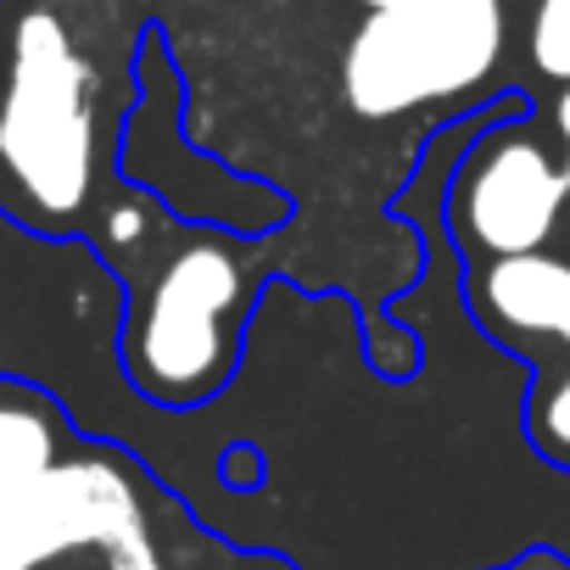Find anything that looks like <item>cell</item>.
Segmentation results:
<instances>
[{
	"mask_svg": "<svg viewBox=\"0 0 570 570\" xmlns=\"http://www.w3.org/2000/svg\"><path fill=\"white\" fill-rule=\"evenodd\" d=\"M90 73L51 12L12 29V68L0 96V168L46 218H73L90 196Z\"/></svg>",
	"mask_w": 570,
	"mask_h": 570,
	"instance_id": "6da1fadb",
	"label": "cell"
},
{
	"mask_svg": "<svg viewBox=\"0 0 570 570\" xmlns=\"http://www.w3.org/2000/svg\"><path fill=\"white\" fill-rule=\"evenodd\" d=\"M503 51V0H397L375 7L342 62L358 118H397L475 90Z\"/></svg>",
	"mask_w": 570,
	"mask_h": 570,
	"instance_id": "7a4b0ae2",
	"label": "cell"
},
{
	"mask_svg": "<svg viewBox=\"0 0 570 570\" xmlns=\"http://www.w3.org/2000/svg\"><path fill=\"white\" fill-rule=\"evenodd\" d=\"M140 531V503L112 464H51L0 487V570H40L73 548H118Z\"/></svg>",
	"mask_w": 570,
	"mask_h": 570,
	"instance_id": "3957f363",
	"label": "cell"
},
{
	"mask_svg": "<svg viewBox=\"0 0 570 570\" xmlns=\"http://www.w3.org/2000/svg\"><path fill=\"white\" fill-rule=\"evenodd\" d=\"M240 308V263L218 246L179 252L140 320V375L157 392H196L218 375L224 325Z\"/></svg>",
	"mask_w": 570,
	"mask_h": 570,
	"instance_id": "277c9868",
	"label": "cell"
},
{
	"mask_svg": "<svg viewBox=\"0 0 570 570\" xmlns=\"http://www.w3.org/2000/svg\"><path fill=\"white\" fill-rule=\"evenodd\" d=\"M481 303H487V320L503 325L509 336L559 342L570 353V263L542 257V252L498 257L481 279ZM531 436L553 459H570V358H564V375L542 386L531 409Z\"/></svg>",
	"mask_w": 570,
	"mask_h": 570,
	"instance_id": "5b68a950",
	"label": "cell"
},
{
	"mask_svg": "<svg viewBox=\"0 0 570 570\" xmlns=\"http://www.w3.org/2000/svg\"><path fill=\"white\" fill-rule=\"evenodd\" d=\"M570 196V168H559L537 140H503L492 146L470 185H464V229L492 257L537 252Z\"/></svg>",
	"mask_w": 570,
	"mask_h": 570,
	"instance_id": "8992f818",
	"label": "cell"
},
{
	"mask_svg": "<svg viewBox=\"0 0 570 570\" xmlns=\"http://www.w3.org/2000/svg\"><path fill=\"white\" fill-rule=\"evenodd\" d=\"M57 464V431L23 403H0V487L35 481Z\"/></svg>",
	"mask_w": 570,
	"mask_h": 570,
	"instance_id": "52a82bcc",
	"label": "cell"
},
{
	"mask_svg": "<svg viewBox=\"0 0 570 570\" xmlns=\"http://www.w3.org/2000/svg\"><path fill=\"white\" fill-rule=\"evenodd\" d=\"M531 62L570 85V0H542L531 23Z\"/></svg>",
	"mask_w": 570,
	"mask_h": 570,
	"instance_id": "ba28073f",
	"label": "cell"
},
{
	"mask_svg": "<svg viewBox=\"0 0 570 570\" xmlns=\"http://www.w3.org/2000/svg\"><path fill=\"white\" fill-rule=\"evenodd\" d=\"M553 124H559V140H564V157H570V85H564V96H559V107H553ZM570 168V163H564Z\"/></svg>",
	"mask_w": 570,
	"mask_h": 570,
	"instance_id": "9c48e42d",
	"label": "cell"
},
{
	"mask_svg": "<svg viewBox=\"0 0 570 570\" xmlns=\"http://www.w3.org/2000/svg\"><path fill=\"white\" fill-rule=\"evenodd\" d=\"M509 570H570V564L553 559V553H531V559H520V564H509Z\"/></svg>",
	"mask_w": 570,
	"mask_h": 570,
	"instance_id": "30bf717a",
	"label": "cell"
},
{
	"mask_svg": "<svg viewBox=\"0 0 570 570\" xmlns=\"http://www.w3.org/2000/svg\"><path fill=\"white\" fill-rule=\"evenodd\" d=\"M370 7H397V0H370Z\"/></svg>",
	"mask_w": 570,
	"mask_h": 570,
	"instance_id": "8fae6325",
	"label": "cell"
}]
</instances>
